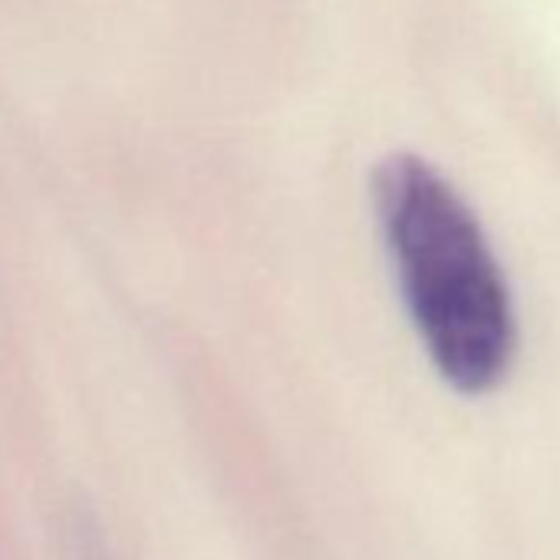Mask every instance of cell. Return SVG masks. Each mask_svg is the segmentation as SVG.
Segmentation results:
<instances>
[{"label": "cell", "instance_id": "obj_1", "mask_svg": "<svg viewBox=\"0 0 560 560\" xmlns=\"http://www.w3.org/2000/svg\"><path fill=\"white\" fill-rule=\"evenodd\" d=\"M373 208L406 314L439 376L478 396L514 360V307L491 241L458 188L422 155L373 172Z\"/></svg>", "mask_w": 560, "mask_h": 560}]
</instances>
